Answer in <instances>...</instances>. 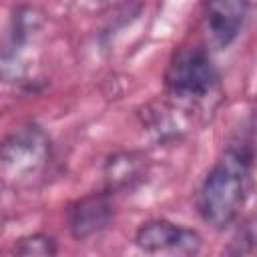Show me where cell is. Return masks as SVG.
I'll return each instance as SVG.
<instances>
[{
  "mask_svg": "<svg viewBox=\"0 0 257 257\" xmlns=\"http://www.w3.org/2000/svg\"><path fill=\"white\" fill-rule=\"evenodd\" d=\"M249 14V0H205L203 32L213 50L231 46L241 34Z\"/></svg>",
  "mask_w": 257,
  "mask_h": 257,
  "instance_id": "obj_4",
  "label": "cell"
},
{
  "mask_svg": "<svg viewBox=\"0 0 257 257\" xmlns=\"http://www.w3.org/2000/svg\"><path fill=\"white\" fill-rule=\"evenodd\" d=\"M189 112L185 104H177V100H161L153 102L143 112V126L159 141H173L187 133L189 128Z\"/></svg>",
  "mask_w": 257,
  "mask_h": 257,
  "instance_id": "obj_7",
  "label": "cell"
},
{
  "mask_svg": "<svg viewBox=\"0 0 257 257\" xmlns=\"http://www.w3.org/2000/svg\"><path fill=\"white\" fill-rule=\"evenodd\" d=\"M114 215L112 201L108 193H90L74 201L66 211L68 231L76 241H86L102 233Z\"/></svg>",
  "mask_w": 257,
  "mask_h": 257,
  "instance_id": "obj_6",
  "label": "cell"
},
{
  "mask_svg": "<svg viewBox=\"0 0 257 257\" xmlns=\"http://www.w3.org/2000/svg\"><path fill=\"white\" fill-rule=\"evenodd\" d=\"M135 243L147 253L197 255L203 247V237L195 229L159 219L141 225L135 235Z\"/></svg>",
  "mask_w": 257,
  "mask_h": 257,
  "instance_id": "obj_5",
  "label": "cell"
},
{
  "mask_svg": "<svg viewBox=\"0 0 257 257\" xmlns=\"http://www.w3.org/2000/svg\"><path fill=\"white\" fill-rule=\"evenodd\" d=\"M251 139L239 141L207 173L197 193V209L207 225L225 229L239 217L251 185Z\"/></svg>",
  "mask_w": 257,
  "mask_h": 257,
  "instance_id": "obj_1",
  "label": "cell"
},
{
  "mask_svg": "<svg viewBox=\"0 0 257 257\" xmlns=\"http://www.w3.org/2000/svg\"><path fill=\"white\" fill-rule=\"evenodd\" d=\"M14 253H18V255H32V257H36V255L50 257V255H56V241L50 235H42V233L28 235V237H22V239L16 241Z\"/></svg>",
  "mask_w": 257,
  "mask_h": 257,
  "instance_id": "obj_10",
  "label": "cell"
},
{
  "mask_svg": "<svg viewBox=\"0 0 257 257\" xmlns=\"http://www.w3.org/2000/svg\"><path fill=\"white\" fill-rule=\"evenodd\" d=\"M22 74H24V66L20 58H16L14 54L0 56V80L14 82L16 78H22Z\"/></svg>",
  "mask_w": 257,
  "mask_h": 257,
  "instance_id": "obj_11",
  "label": "cell"
},
{
  "mask_svg": "<svg viewBox=\"0 0 257 257\" xmlns=\"http://www.w3.org/2000/svg\"><path fill=\"white\" fill-rule=\"evenodd\" d=\"M44 24V14L34 6H22L14 12L12 18V36L18 42L30 40Z\"/></svg>",
  "mask_w": 257,
  "mask_h": 257,
  "instance_id": "obj_9",
  "label": "cell"
},
{
  "mask_svg": "<svg viewBox=\"0 0 257 257\" xmlns=\"http://www.w3.org/2000/svg\"><path fill=\"white\" fill-rule=\"evenodd\" d=\"M233 245H235V249H233L235 253H251L253 251V247H255V233H253V223L251 221H247L243 225V229L239 231V235L233 241Z\"/></svg>",
  "mask_w": 257,
  "mask_h": 257,
  "instance_id": "obj_12",
  "label": "cell"
},
{
  "mask_svg": "<svg viewBox=\"0 0 257 257\" xmlns=\"http://www.w3.org/2000/svg\"><path fill=\"white\" fill-rule=\"evenodd\" d=\"M167 92L181 104H201L219 86V72L203 48H179L165 74Z\"/></svg>",
  "mask_w": 257,
  "mask_h": 257,
  "instance_id": "obj_2",
  "label": "cell"
},
{
  "mask_svg": "<svg viewBox=\"0 0 257 257\" xmlns=\"http://www.w3.org/2000/svg\"><path fill=\"white\" fill-rule=\"evenodd\" d=\"M50 161V139L36 124H24L0 141V177L8 183H28Z\"/></svg>",
  "mask_w": 257,
  "mask_h": 257,
  "instance_id": "obj_3",
  "label": "cell"
},
{
  "mask_svg": "<svg viewBox=\"0 0 257 257\" xmlns=\"http://www.w3.org/2000/svg\"><path fill=\"white\" fill-rule=\"evenodd\" d=\"M145 175H147V159L135 151H124L108 157L102 169V177L108 191L133 189L137 183L143 181Z\"/></svg>",
  "mask_w": 257,
  "mask_h": 257,
  "instance_id": "obj_8",
  "label": "cell"
}]
</instances>
